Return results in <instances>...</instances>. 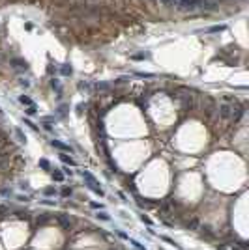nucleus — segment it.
<instances>
[{
    "instance_id": "nucleus-3",
    "label": "nucleus",
    "mask_w": 249,
    "mask_h": 250,
    "mask_svg": "<svg viewBox=\"0 0 249 250\" xmlns=\"http://www.w3.org/2000/svg\"><path fill=\"white\" fill-rule=\"evenodd\" d=\"M51 146H53V148H56V149H60L62 153H71V148L68 144H64V142H60V140H51Z\"/></svg>"
},
{
    "instance_id": "nucleus-8",
    "label": "nucleus",
    "mask_w": 249,
    "mask_h": 250,
    "mask_svg": "<svg viewBox=\"0 0 249 250\" xmlns=\"http://www.w3.org/2000/svg\"><path fill=\"white\" fill-rule=\"evenodd\" d=\"M19 101H21L23 105H28V106H34V105H36V103L32 101V99H30V97H26V95H21V97H19Z\"/></svg>"
},
{
    "instance_id": "nucleus-4",
    "label": "nucleus",
    "mask_w": 249,
    "mask_h": 250,
    "mask_svg": "<svg viewBox=\"0 0 249 250\" xmlns=\"http://www.w3.org/2000/svg\"><path fill=\"white\" fill-rule=\"evenodd\" d=\"M58 222H60V224L64 226L66 230H69V228H71V222L68 220V217H66V215H58Z\"/></svg>"
},
{
    "instance_id": "nucleus-26",
    "label": "nucleus",
    "mask_w": 249,
    "mask_h": 250,
    "mask_svg": "<svg viewBox=\"0 0 249 250\" xmlns=\"http://www.w3.org/2000/svg\"><path fill=\"white\" fill-rule=\"evenodd\" d=\"M21 86H25V88H28V82H26L25 78H21Z\"/></svg>"
},
{
    "instance_id": "nucleus-7",
    "label": "nucleus",
    "mask_w": 249,
    "mask_h": 250,
    "mask_svg": "<svg viewBox=\"0 0 249 250\" xmlns=\"http://www.w3.org/2000/svg\"><path fill=\"white\" fill-rule=\"evenodd\" d=\"M51 176H53V179H54V181H58V183H60V181H64V174H62V172H58V170L51 172Z\"/></svg>"
},
{
    "instance_id": "nucleus-1",
    "label": "nucleus",
    "mask_w": 249,
    "mask_h": 250,
    "mask_svg": "<svg viewBox=\"0 0 249 250\" xmlns=\"http://www.w3.org/2000/svg\"><path fill=\"white\" fill-rule=\"evenodd\" d=\"M82 179H84V183H86V187H88L92 192H96L97 196H101L103 198L105 196V192H103V189L99 187V183H97V179L92 176L90 172H82Z\"/></svg>"
},
{
    "instance_id": "nucleus-9",
    "label": "nucleus",
    "mask_w": 249,
    "mask_h": 250,
    "mask_svg": "<svg viewBox=\"0 0 249 250\" xmlns=\"http://www.w3.org/2000/svg\"><path fill=\"white\" fill-rule=\"evenodd\" d=\"M71 73H73V69H71V65H69V63H64V65H62V75H66V77H69Z\"/></svg>"
},
{
    "instance_id": "nucleus-22",
    "label": "nucleus",
    "mask_w": 249,
    "mask_h": 250,
    "mask_svg": "<svg viewBox=\"0 0 249 250\" xmlns=\"http://www.w3.org/2000/svg\"><path fill=\"white\" fill-rule=\"evenodd\" d=\"M141 220H142V222H146V224H148V226L152 224V220H150V219H148V217H146V215H141Z\"/></svg>"
},
{
    "instance_id": "nucleus-17",
    "label": "nucleus",
    "mask_w": 249,
    "mask_h": 250,
    "mask_svg": "<svg viewBox=\"0 0 249 250\" xmlns=\"http://www.w3.org/2000/svg\"><path fill=\"white\" fill-rule=\"evenodd\" d=\"M23 121H25V125H28V127H30V129H34V131H38V125H34V123H32V121H30V120H23Z\"/></svg>"
},
{
    "instance_id": "nucleus-24",
    "label": "nucleus",
    "mask_w": 249,
    "mask_h": 250,
    "mask_svg": "<svg viewBox=\"0 0 249 250\" xmlns=\"http://www.w3.org/2000/svg\"><path fill=\"white\" fill-rule=\"evenodd\" d=\"M118 196H120V198H122V200H124V202H128V196H126L124 192H118Z\"/></svg>"
},
{
    "instance_id": "nucleus-16",
    "label": "nucleus",
    "mask_w": 249,
    "mask_h": 250,
    "mask_svg": "<svg viewBox=\"0 0 249 250\" xmlns=\"http://www.w3.org/2000/svg\"><path fill=\"white\" fill-rule=\"evenodd\" d=\"M187 228H191V230H197V228H199V220H191V222L187 224Z\"/></svg>"
},
{
    "instance_id": "nucleus-2",
    "label": "nucleus",
    "mask_w": 249,
    "mask_h": 250,
    "mask_svg": "<svg viewBox=\"0 0 249 250\" xmlns=\"http://www.w3.org/2000/svg\"><path fill=\"white\" fill-rule=\"evenodd\" d=\"M178 10H184V11H193V10H197V7H200L199 6V0H180L178 2Z\"/></svg>"
},
{
    "instance_id": "nucleus-5",
    "label": "nucleus",
    "mask_w": 249,
    "mask_h": 250,
    "mask_svg": "<svg viewBox=\"0 0 249 250\" xmlns=\"http://www.w3.org/2000/svg\"><path fill=\"white\" fill-rule=\"evenodd\" d=\"M60 161L66 162V164H69V166H75V161H73L69 155H66V153H60Z\"/></svg>"
},
{
    "instance_id": "nucleus-23",
    "label": "nucleus",
    "mask_w": 249,
    "mask_h": 250,
    "mask_svg": "<svg viewBox=\"0 0 249 250\" xmlns=\"http://www.w3.org/2000/svg\"><path fill=\"white\" fill-rule=\"evenodd\" d=\"M116 233H118V237H122V239H129V237H128V235H126V233H124V232H120V230H118V232H116Z\"/></svg>"
},
{
    "instance_id": "nucleus-10",
    "label": "nucleus",
    "mask_w": 249,
    "mask_h": 250,
    "mask_svg": "<svg viewBox=\"0 0 249 250\" xmlns=\"http://www.w3.org/2000/svg\"><path fill=\"white\" fill-rule=\"evenodd\" d=\"M96 217H97L99 220H105V222H109V220H110V217L107 215V213L103 211V209H101V211H97V215H96Z\"/></svg>"
},
{
    "instance_id": "nucleus-6",
    "label": "nucleus",
    "mask_w": 249,
    "mask_h": 250,
    "mask_svg": "<svg viewBox=\"0 0 249 250\" xmlns=\"http://www.w3.org/2000/svg\"><path fill=\"white\" fill-rule=\"evenodd\" d=\"M225 28H227L225 25H219V26H212V28H206V30H204V34H212V32H223Z\"/></svg>"
},
{
    "instance_id": "nucleus-21",
    "label": "nucleus",
    "mask_w": 249,
    "mask_h": 250,
    "mask_svg": "<svg viewBox=\"0 0 249 250\" xmlns=\"http://www.w3.org/2000/svg\"><path fill=\"white\" fill-rule=\"evenodd\" d=\"M62 196H64V198L71 196V189H64V190H62Z\"/></svg>"
},
{
    "instance_id": "nucleus-25",
    "label": "nucleus",
    "mask_w": 249,
    "mask_h": 250,
    "mask_svg": "<svg viewBox=\"0 0 249 250\" xmlns=\"http://www.w3.org/2000/svg\"><path fill=\"white\" fill-rule=\"evenodd\" d=\"M84 106H86V105H82V103H81V105H77V112H82V108H84Z\"/></svg>"
},
{
    "instance_id": "nucleus-13",
    "label": "nucleus",
    "mask_w": 249,
    "mask_h": 250,
    "mask_svg": "<svg viewBox=\"0 0 249 250\" xmlns=\"http://www.w3.org/2000/svg\"><path fill=\"white\" fill-rule=\"evenodd\" d=\"M15 134H17L19 142H23V144H25V142H26V136H25V134H23V131H21V129H15Z\"/></svg>"
},
{
    "instance_id": "nucleus-18",
    "label": "nucleus",
    "mask_w": 249,
    "mask_h": 250,
    "mask_svg": "<svg viewBox=\"0 0 249 250\" xmlns=\"http://www.w3.org/2000/svg\"><path fill=\"white\" fill-rule=\"evenodd\" d=\"M36 112H38V108H36V105H34V106H28V110H26V114H30V116H34Z\"/></svg>"
},
{
    "instance_id": "nucleus-14",
    "label": "nucleus",
    "mask_w": 249,
    "mask_h": 250,
    "mask_svg": "<svg viewBox=\"0 0 249 250\" xmlns=\"http://www.w3.org/2000/svg\"><path fill=\"white\" fill-rule=\"evenodd\" d=\"M161 239H163V241H165V243H169V245H172V247H180V245H178V243H176V241H172V239H171V237H167V235H161Z\"/></svg>"
},
{
    "instance_id": "nucleus-11",
    "label": "nucleus",
    "mask_w": 249,
    "mask_h": 250,
    "mask_svg": "<svg viewBox=\"0 0 249 250\" xmlns=\"http://www.w3.org/2000/svg\"><path fill=\"white\" fill-rule=\"evenodd\" d=\"M39 166H41L43 170H47V172L51 170V162L47 161V159H39Z\"/></svg>"
},
{
    "instance_id": "nucleus-12",
    "label": "nucleus",
    "mask_w": 249,
    "mask_h": 250,
    "mask_svg": "<svg viewBox=\"0 0 249 250\" xmlns=\"http://www.w3.org/2000/svg\"><path fill=\"white\" fill-rule=\"evenodd\" d=\"M128 241H129V243H131L137 250H146V247H144V245H141L139 241H135V239H128Z\"/></svg>"
},
{
    "instance_id": "nucleus-15",
    "label": "nucleus",
    "mask_w": 249,
    "mask_h": 250,
    "mask_svg": "<svg viewBox=\"0 0 249 250\" xmlns=\"http://www.w3.org/2000/svg\"><path fill=\"white\" fill-rule=\"evenodd\" d=\"M43 194H45V196H54L56 190H54V189H45V190H43Z\"/></svg>"
},
{
    "instance_id": "nucleus-19",
    "label": "nucleus",
    "mask_w": 249,
    "mask_h": 250,
    "mask_svg": "<svg viewBox=\"0 0 249 250\" xmlns=\"http://www.w3.org/2000/svg\"><path fill=\"white\" fill-rule=\"evenodd\" d=\"M137 77H144V78H152L154 73H137Z\"/></svg>"
},
{
    "instance_id": "nucleus-20",
    "label": "nucleus",
    "mask_w": 249,
    "mask_h": 250,
    "mask_svg": "<svg viewBox=\"0 0 249 250\" xmlns=\"http://www.w3.org/2000/svg\"><path fill=\"white\" fill-rule=\"evenodd\" d=\"M90 207H94V209H99V211H101V209H103V205H101V204H96V202H92V204H90Z\"/></svg>"
}]
</instances>
